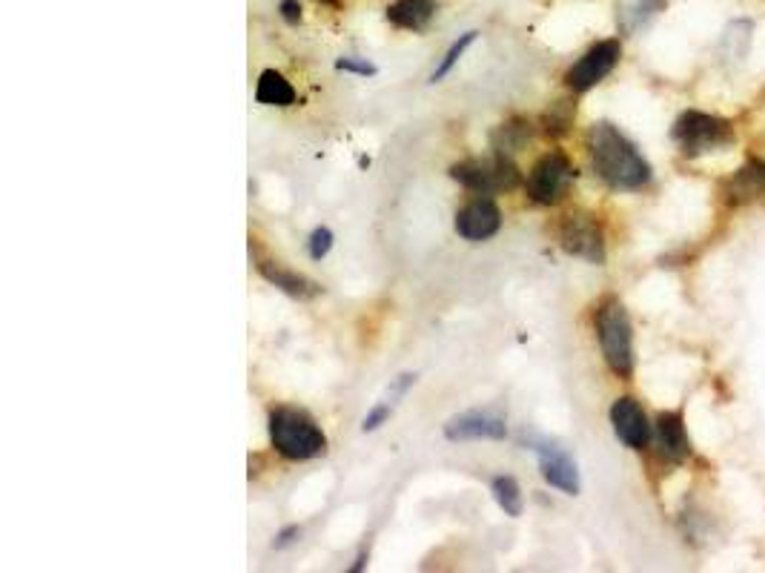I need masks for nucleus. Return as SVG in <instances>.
<instances>
[{"label": "nucleus", "mask_w": 765, "mask_h": 573, "mask_svg": "<svg viewBox=\"0 0 765 573\" xmlns=\"http://www.w3.org/2000/svg\"><path fill=\"white\" fill-rule=\"evenodd\" d=\"M588 152L596 175L619 192H637L651 184V164L642 158L634 141H628L614 124L599 121L588 132Z\"/></svg>", "instance_id": "obj_1"}, {"label": "nucleus", "mask_w": 765, "mask_h": 573, "mask_svg": "<svg viewBox=\"0 0 765 573\" xmlns=\"http://www.w3.org/2000/svg\"><path fill=\"white\" fill-rule=\"evenodd\" d=\"M594 327L596 341H599V350H602V359L608 364V370L617 379L628 382L634 376L637 359H634V324H631L625 304L614 296L605 298L596 307Z\"/></svg>", "instance_id": "obj_2"}, {"label": "nucleus", "mask_w": 765, "mask_h": 573, "mask_svg": "<svg viewBox=\"0 0 765 573\" xmlns=\"http://www.w3.org/2000/svg\"><path fill=\"white\" fill-rule=\"evenodd\" d=\"M267 433L278 453L290 462H307L324 453L327 436L316 425V419L298 407H276L270 410Z\"/></svg>", "instance_id": "obj_3"}, {"label": "nucleus", "mask_w": 765, "mask_h": 573, "mask_svg": "<svg viewBox=\"0 0 765 573\" xmlns=\"http://www.w3.org/2000/svg\"><path fill=\"white\" fill-rule=\"evenodd\" d=\"M671 138H674V144L685 158H702L708 152L734 147V141H737L731 121L700 112V109L682 112L671 127Z\"/></svg>", "instance_id": "obj_4"}, {"label": "nucleus", "mask_w": 765, "mask_h": 573, "mask_svg": "<svg viewBox=\"0 0 765 573\" xmlns=\"http://www.w3.org/2000/svg\"><path fill=\"white\" fill-rule=\"evenodd\" d=\"M450 178L459 181L465 190L476 195H493V192H510L519 187L522 172L510 161V155H493V158H468L462 164L450 167Z\"/></svg>", "instance_id": "obj_5"}, {"label": "nucleus", "mask_w": 765, "mask_h": 573, "mask_svg": "<svg viewBox=\"0 0 765 573\" xmlns=\"http://www.w3.org/2000/svg\"><path fill=\"white\" fill-rule=\"evenodd\" d=\"M576 170L571 164V158L559 149H553L548 155H542L536 164H533L531 175H528V195L531 201L542 204V207H551V204H559L571 184H574Z\"/></svg>", "instance_id": "obj_6"}, {"label": "nucleus", "mask_w": 765, "mask_h": 573, "mask_svg": "<svg viewBox=\"0 0 765 573\" xmlns=\"http://www.w3.org/2000/svg\"><path fill=\"white\" fill-rule=\"evenodd\" d=\"M559 247L574 258H582L588 264H605V233L602 224L591 213H571L559 221Z\"/></svg>", "instance_id": "obj_7"}, {"label": "nucleus", "mask_w": 765, "mask_h": 573, "mask_svg": "<svg viewBox=\"0 0 765 573\" xmlns=\"http://www.w3.org/2000/svg\"><path fill=\"white\" fill-rule=\"evenodd\" d=\"M619 58H622V43H619L617 38L594 43V46L568 69L565 84H568V89H574L576 95L591 92L596 84H602V81L617 69Z\"/></svg>", "instance_id": "obj_8"}, {"label": "nucleus", "mask_w": 765, "mask_h": 573, "mask_svg": "<svg viewBox=\"0 0 765 573\" xmlns=\"http://www.w3.org/2000/svg\"><path fill=\"white\" fill-rule=\"evenodd\" d=\"M531 450L539 456V470H542V479L556 488L565 496H576L582 482H579V467L571 459L568 450H562L559 445H553L548 439H536L531 442Z\"/></svg>", "instance_id": "obj_9"}, {"label": "nucleus", "mask_w": 765, "mask_h": 573, "mask_svg": "<svg viewBox=\"0 0 765 573\" xmlns=\"http://www.w3.org/2000/svg\"><path fill=\"white\" fill-rule=\"evenodd\" d=\"M505 436H508L505 419L490 410H468L453 416L445 425L447 442H502Z\"/></svg>", "instance_id": "obj_10"}, {"label": "nucleus", "mask_w": 765, "mask_h": 573, "mask_svg": "<svg viewBox=\"0 0 765 573\" xmlns=\"http://www.w3.org/2000/svg\"><path fill=\"white\" fill-rule=\"evenodd\" d=\"M611 425L617 439L631 450H645L651 445V422L642 410V404L634 396H619L617 402L611 404Z\"/></svg>", "instance_id": "obj_11"}, {"label": "nucleus", "mask_w": 765, "mask_h": 573, "mask_svg": "<svg viewBox=\"0 0 765 573\" xmlns=\"http://www.w3.org/2000/svg\"><path fill=\"white\" fill-rule=\"evenodd\" d=\"M502 227V213L496 207V201L490 195H479L468 201L459 213H456V233L462 235L465 241H488L499 233Z\"/></svg>", "instance_id": "obj_12"}, {"label": "nucleus", "mask_w": 765, "mask_h": 573, "mask_svg": "<svg viewBox=\"0 0 765 573\" xmlns=\"http://www.w3.org/2000/svg\"><path fill=\"white\" fill-rule=\"evenodd\" d=\"M654 439H657L659 456L671 465H682L691 456V439L682 410H662L654 425Z\"/></svg>", "instance_id": "obj_13"}, {"label": "nucleus", "mask_w": 765, "mask_h": 573, "mask_svg": "<svg viewBox=\"0 0 765 573\" xmlns=\"http://www.w3.org/2000/svg\"><path fill=\"white\" fill-rule=\"evenodd\" d=\"M765 195V161L748 158V164L734 172L723 184V198L737 207V204H751Z\"/></svg>", "instance_id": "obj_14"}, {"label": "nucleus", "mask_w": 765, "mask_h": 573, "mask_svg": "<svg viewBox=\"0 0 765 573\" xmlns=\"http://www.w3.org/2000/svg\"><path fill=\"white\" fill-rule=\"evenodd\" d=\"M258 273L267 278L270 284H276L281 293H287V296L293 298H313L319 296V284L316 281H310L307 276H301L296 270H287V267H278L273 261H261L258 258Z\"/></svg>", "instance_id": "obj_15"}, {"label": "nucleus", "mask_w": 765, "mask_h": 573, "mask_svg": "<svg viewBox=\"0 0 765 573\" xmlns=\"http://www.w3.org/2000/svg\"><path fill=\"white\" fill-rule=\"evenodd\" d=\"M436 12H439L436 0H396L393 6H387V21L399 29L422 32L436 18Z\"/></svg>", "instance_id": "obj_16"}, {"label": "nucleus", "mask_w": 765, "mask_h": 573, "mask_svg": "<svg viewBox=\"0 0 765 573\" xmlns=\"http://www.w3.org/2000/svg\"><path fill=\"white\" fill-rule=\"evenodd\" d=\"M255 101L264 107H293L296 104V89L290 81L276 72V69H264L258 84H255Z\"/></svg>", "instance_id": "obj_17"}, {"label": "nucleus", "mask_w": 765, "mask_h": 573, "mask_svg": "<svg viewBox=\"0 0 765 573\" xmlns=\"http://www.w3.org/2000/svg\"><path fill=\"white\" fill-rule=\"evenodd\" d=\"M665 6H668V0H628L619 9V29H622V35H637L639 29H645L648 23L665 12Z\"/></svg>", "instance_id": "obj_18"}, {"label": "nucleus", "mask_w": 765, "mask_h": 573, "mask_svg": "<svg viewBox=\"0 0 765 573\" xmlns=\"http://www.w3.org/2000/svg\"><path fill=\"white\" fill-rule=\"evenodd\" d=\"M490 493H493L496 505L505 510V516L510 519L522 516V488L513 476H496L490 482Z\"/></svg>", "instance_id": "obj_19"}, {"label": "nucleus", "mask_w": 765, "mask_h": 573, "mask_svg": "<svg viewBox=\"0 0 765 573\" xmlns=\"http://www.w3.org/2000/svg\"><path fill=\"white\" fill-rule=\"evenodd\" d=\"M531 138V127L525 121H508L505 127L496 132L493 138V147L499 155H513L516 149H522Z\"/></svg>", "instance_id": "obj_20"}, {"label": "nucleus", "mask_w": 765, "mask_h": 573, "mask_svg": "<svg viewBox=\"0 0 765 573\" xmlns=\"http://www.w3.org/2000/svg\"><path fill=\"white\" fill-rule=\"evenodd\" d=\"M574 118L576 107L571 101H556V104H551V109L542 115V127H545V132H548L551 138H562L568 129L574 127Z\"/></svg>", "instance_id": "obj_21"}, {"label": "nucleus", "mask_w": 765, "mask_h": 573, "mask_svg": "<svg viewBox=\"0 0 765 573\" xmlns=\"http://www.w3.org/2000/svg\"><path fill=\"white\" fill-rule=\"evenodd\" d=\"M476 35H479V32H473V29H470V32H465V35H459V41L450 43V49L445 52V58L439 61V66H436V69H433V75H430V81H433V84L445 81L447 75L453 72V66L459 64V61H462V55H465L470 46H473Z\"/></svg>", "instance_id": "obj_22"}, {"label": "nucleus", "mask_w": 765, "mask_h": 573, "mask_svg": "<svg viewBox=\"0 0 765 573\" xmlns=\"http://www.w3.org/2000/svg\"><path fill=\"white\" fill-rule=\"evenodd\" d=\"M333 241H336V235L330 227H316L313 235H310V241H307V250H310V258L313 261H321V258H327V253L333 250Z\"/></svg>", "instance_id": "obj_23"}, {"label": "nucleus", "mask_w": 765, "mask_h": 573, "mask_svg": "<svg viewBox=\"0 0 765 573\" xmlns=\"http://www.w3.org/2000/svg\"><path fill=\"white\" fill-rule=\"evenodd\" d=\"M393 407H396V402H390V399H384V402L379 404H373V410L364 416V422H362V430L364 433H376L379 427L393 416Z\"/></svg>", "instance_id": "obj_24"}, {"label": "nucleus", "mask_w": 765, "mask_h": 573, "mask_svg": "<svg viewBox=\"0 0 765 573\" xmlns=\"http://www.w3.org/2000/svg\"><path fill=\"white\" fill-rule=\"evenodd\" d=\"M336 69H339V72H347V75H362V78L379 75V66L364 61V58H339V61H336Z\"/></svg>", "instance_id": "obj_25"}, {"label": "nucleus", "mask_w": 765, "mask_h": 573, "mask_svg": "<svg viewBox=\"0 0 765 573\" xmlns=\"http://www.w3.org/2000/svg\"><path fill=\"white\" fill-rule=\"evenodd\" d=\"M413 384H416V376H413V373H402V376H399L396 382L387 387V396H390V402H399L404 393H407V390L413 387Z\"/></svg>", "instance_id": "obj_26"}, {"label": "nucleus", "mask_w": 765, "mask_h": 573, "mask_svg": "<svg viewBox=\"0 0 765 573\" xmlns=\"http://www.w3.org/2000/svg\"><path fill=\"white\" fill-rule=\"evenodd\" d=\"M278 12H281V18L290 23V26H296L304 18V9H301V3L298 0H281L278 3Z\"/></svg>", "instance_id": "obj_27"}, {"label": "nucleus", "mask_w": 765, "mask_h": 573, "mask_svg": "<svg viewBox=\"0 0 765 573\" xmlns=\"http://www.w3.org/2000/svg\"><path fill=\"white\" fill-rule=\"evenodd\" d=\"M296 536H301V528H298V525H290V528H284V531L278 533V539H276L278 551H281V548H287V545H293V542H296Z\"/></svg>", "instance_id": "obj_28"}, {"label": "nucleus", "mask_w": 765, "mask_h": 573, "mask_svg": "<svg viewBox=\"0 0 765 573\" xmlns=\"http://www.w3.org/2000/svg\"><path fill=\"white\" fill-rule=\"evenodd\" d=\"M364 562H367V553H359V559H356V565L350 568V571H364Z\"/></svg>", "instance_id": "obj_29"}]
</instances>
